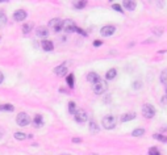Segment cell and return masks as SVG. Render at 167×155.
Listing matches in <instances>:
<instances>
[{
  "mask_svg": "<svg viewBox=\"0 0 167 155\" xmlns=\"http://www.w3.org/2000/svg\"><path fill=\"white\" fill-rule=\"evenodd\" d=\"M117 75V70L116 68H111V70L107 71L105 74V79H108V80H112V79H114Z\"/></svg>",
  "mask_w": 167,
  "mask_h": 155,
  "instance_id": "ac0fdd59",
  "label": "cell"
},
{
  "mask_svg": "<svg viewBox=\"0 0 167 155\" xmlns=\"http://www.w3.org/2000/svg\"><path fill=\"white\" fill-rule=\"evenodd\" d=\"M141 87H142V83H141L140 80H137V81H134V83H133V88H134V89H140Z\"/></svg>",
  "mask_w": 167,
  "mask_h": 155,
  "instance_id": "f546056e",
  "label": "cell"
},
{
  "mask_svg": "<svg viewBox=\"0 0 167 155\" xmlns=\"http://www.w3.org/2000/svg\"><path fill=\"white\" fill-rule=\"evenodd\" d=\"M161 83H163L167 86V68L162 71V74H161Z\"/></svg>",
  "mask_w": 167,
  "mask_h": 155,
  "instance_id": "484cf974",
  "label": "cell"
},
{
  "mask_svg": "<svg viewBox=\"0 0 167 155\" xmlns=\"http://www.w3.org/2000/svg\"><path fill=\"white\" fill-rule=\"evenodd\" d=\"M103 45V42L99 41V39H96V41H93V46H101Z\"/></svg>",
  "mask_w": 167,
  "mask_h": 155,
  "instance_id": "d6a6232c",
  "label": "cell"
},
{
  "mask_svg": "<svg viewBox=\"0 0 167 155\" xmlns=\"http://www.w3.org/2000/svg\"><path fill=\"white\" fill-rule=\"evenodd\" d=\"M3 81H4V74L0 71V84L3 83Z\"/></svg>",
  "mask_w": 167,
  "mask_h": 155,
  "instance_id": "d590c367",
  "label": "cell"
},
{
  "mask_svg": "<svg viewBox=\"0 0 167 155\" xmlns=\"http://www.w3.org/2000/svg\"><path fill=\"white\" fill-rule=\"evenodd\" d=\"M32 122H33V125H34L36 128H40V126L44 125V117L41 114H36Z\"/></svg>",
  "mask_w": 167,
  "mask_h": 155,
  "instance_id": "2e32d148",
  "label": "cell"
},
{
  "mask_svg": "<svg viewBox=\"0 0 167 155\" xmlns=\"http://www.w3.org/2000/svg\"><path fill=\"white\" fill-rule=\"evenodd\" d=\"M103 126L107 129V130H111L116 126V117L112 114H108L103 118Z\"/></svg>",
  "mask_w": 167,
  "mask_h": 155,
  "instance_id": "7a4b0ae2",
  "label": "cell"
},
{
  "mask_svg": "<svg viewBox=\"0 0 167 155\" xmlns=\"http://www.w3.org/2000/svg\"><path fill=\"white\" fill-rule=\"evenodd\" d=\"M112 8H113L114 11H117V12L122 13V8H121V5H120V4H113V5H112Z\"/></svg>",
  "mask_w": 167,
  "mask_h": 155,
  "instance_id": "4dcf8cb0",
  "label": "cell"
},
{
  "mask_svg": "<svg viewBox=\"0 0 167 155\" xmlns=\"http://www.w3.org/2000/svg\"><path fill=\"white\" fill-rule=\"evenodd\" d=\"M32 29H33V24H32V22L24 24V25H22V33H24V34H28L30 30H32Z\"/></svg>",
  "mask_w": 167,
  "mask_h": 155,
  "instance_id": "44dd1931",
  "label": "cell"
},
{
  "mask_svg": "<svg viewBox=\"0 0 167 155\" xmlns=\"http://www.w3.org/2000/svg\"><path fill=\"white\" fill-rule=\"evenodd\" d=\"M135 118V113L134 112H128V113H124L121 116V121L122 122H128V121H132Z\"/></svg>",
  "mask_w": 167,
  "mask_h": 155,
  "instance_id": "5bb4252c",
  "label": "cell"
},
{
  "mask_svg": "<svg viewBox=\"0 0 167 155\" xmlns=\"http://www.w3.org/2000/svg\"><path fill=\"white\" fill-rule=\"evenodd\" d=\"M114 32H116V26H113V25H105V26H103V28H101L100 33H101V36H103V37H109V36H112Z\"/></svg>",
  "mask_w": 167,
  "mask_h": 155,
  "instance_id": "9c48e42d",
  "label": "cell"
},
{
  "mask_svg": "<svg viewBox=\"0 0 167 155\" xmlns=\"http://www.w3.org/2000/svg\"><path fill=\"white\" fill-rule=\"evenodd\" d=\"M122 5H124V8H125V9H128V11H134L137 3L132 1V0H125V1L122 3Z\"/></svg>",
  "mask_w": 167,
  "mask_h": 155,
  "instance_id": "9a60e30c",
  "label": "cell"
},
{
  "mask_svg": "<svg viewBox=\"0 0 167 155\" xmlns=\"http://www.w3.org/2000/svg\"><path fill=\"white\" fill-rule=\"evenodd\" d=\"M15 138L16 139H19V141H22V139H25L27 138V134L25 133H20V131H16V133H15Z\"/></svg>",
  "mask_w": 167,
  "mask_h": 155,
  "instance_id": "83f0119b",
  "label": "cell"
},
{
  "mask_svg": "<svg viewBox=\"0 0 167 155\" xmlns=\"http://www.w3.org/2000/svg\"><path fill=\"white\" fill-rule=\"evenodd\" d=\"M149 155H162V154L159 152V150L156 147H150L149 149Z\"/></svg>",
  "mask_w": 167,
  "mask_h": 155,
  "instance_id": "f1b7e54d",
  "label": "cell"
},
{
  "mask_svg": "<svg viewBox=\"0 0 167 155\" xmlns=\"http://www.w3.org/2000/svg\"><path fill=\"white\" fill-rule=\"evenodd\" d=\"M74 116H75V120H76V122H79V123L86 122V121H87V118H88L87 112H86V110H83V109H78L76 112L74 113Z\"/></svg>",
  "mask_w": 167,
  "mask_h": 155,
  "instance_id": "52a82bcc",
  "label": "cell"
},
{
  "mask_svg": "<svg viewBox=\"0 0 167 155\" xmlns=\"http://www.w3.org/2000/svg\"><path fill=\"white\" fill-rule=\"evenodd\" d=\"M62 29H63L66 33H74V32H76L78 26H76V24H75L72 20H65Z\"/></svg>",
  "mask_w": 167,
  "mask_h": 155,
  "instance_id": "5b68a950",
  "label": "cell"
},
{
  "mask_svg": "<svg viewBox=\"0 0 167 155\" xmlns=\"http://www.w3.org/2000/svg\"><path fill=\"white\" fill-rule=\"evenodd\" d=\"M162 104H167V93L162 97Z\"/></svg>",
  "mask_w": 167,
  "mask_h": 155,
  "instance_id": "e575fe53",
  "label": "cell"
},
{
  "mask_svg": "<svg viewBox=\"0 0 167 155\" xmlns=\"http://www.w3.org/2000/svg\"><path fill=\"white\" fill-rule=\"evenodd\" d=\"M166 93H167V86H166Z\"/></svg>",
  "mask_w": 167,
  "mask_h": 155,
  "instance_id": "8d00e7d4",
  "label": "cell"
},
{
  "mask_svg": "<svg viewBox=\"0 0 167 155\" xmlns=\"http://www.w3.org/2000/svg\"><path fill=\"white\" fill-rule=\"evenodd\" d=\"M63 155H69V154H63Z\"/></svg>",
  "mask_w": 167,
  "mask_h": 155,
  "instance_id": "74e56055",
  "label": "cell"
},
{
  "mask_svg": "<svg viewBox=\"0 0 167 155\" xmlns=\"http://www.w3.org/2000/svg\"><path fill=\"white\" fill-rule=\"evenodd\" d=\"M87 80L90 81V83L95 84V83H98L99 80H101V79H100V76H99V74H96V72H93L92 71V72H90L87 75Z\"/></svg>",
  "mask_w": 167,
  "mask_h": 155,
  "instance_id": "8fae6325",
  "label": "cell"
},
{
  "mask_svg": "<svg viewBox=\"0 0 167 155\" xmlns=\"http://www.w3.org/2000/svg\"><path fill=\"white\" fill-rule=\"evenodd\" d=\"M30 117L27 114V113H24V112H21V113H19L17 114V117H16V123L19 126H28L30 123Z\"/></svg>",
  "mask_w": 167,
  "mask_h": 155,
  "instance_id": "6da1fadb",
  "label": "cell"
},
{
  "mask_svg": "<svg viewBox=\"0 0 167 155\" xmlns=\"http://www.w3.org/2000/svg\"><path fill=\"white\" fill-rule=\"evenodd\" d=\"M41 46H42V49L45 50V51H51V50L54 49L53 42L49 41V39H44V41L41 42Z\"/></svg>",
  "mask_w": 167,
  "mask_h": 155,
  "instance_id": "30bf717a",
  "label": "cell"
},
{
  "mask_svg": "<svg viewBox=\"0 0 167 155\" xmlns=\"http://www.w3.org/2000/svg\"><path fill=\"white\" fill-rule=\"evenodd\" d=\"M107 88H108V86H107L105 81H104V80H99L98 83L93 84L92 91H93V93H96V95H101V93H104V92L107 91Z\"/></svg>",
  "mask_w": 167,
  "mask_h": 155,
  "instance_id": "277c9868",
  "label": "cell"
},
{
  "mask_svg": "<svg viewBox=\"0 0 167 155\" xmlns=\"http://www.w3.org/2000/svg\"><path fill=\"white\" fill-rule=\"evenodd\" d=\"M72 5H74V8H76V9H82V8H84L86 5H87V3L86 1H74Z\"/></svg>",
  "mask_w": 167,
  "mask_h": 155,
  "instance_id": "d4e9b609",
  "label": "cell"
},
{
  "mask_svg": "<svg viewBox=\"0 0 167 155\" xmlns=\"http://www.w3.org/2000/svg\"><path fill=\"white\" fill-rule=\"evenodd\" d=\"M69 112L71 113V114H74V113L76 112V105H75L74 101H70L69 102Z\"/></svg>",
  "mask_w": 167,
  "mask_h": 155,
  "instance_id": "4316f807",
  "label": "cell"
},
{
  "mask_svg": "<svg viewBox=\"0 0 167 155\" xmlns=\"http://www.w3.org/2000/svg\"><path fill=\"white\" fill-rule=\"evenodd\" d=\"M49 26H50L54 32H61L62 26H63V21H62L61 18H53V20L49 21Z\"/></svg>",
  "mask_w": 167,
  "mask_h": 155,
  "instance_id": "8992f818",
  "label": "cell"
},
{
  "mask_svg": "<svg viewBox=\"0 0 167 155\" xmlns=\"http://www.w3.org/2000/svg\"><path fill=\"white\" fill-rule=\"evenodd\" d=\"M90 131H91V133H98V131H99V125L93 120L90 121Z\"/></svg>",
  "mask_w": 167,
  "mask_h": 155,
  "instance_id": "d6986e66",
  "label": "cell"
},
{
  "mask_svg": "<svg viewBox=\"0 0 167 155\" xmlns=\"http://www.w3.org/2000/svg\"><path fill=\"white\" fill-rule=\"evenodd\" d=\"M72 142H74V143H80V142H82V139L78 138V137H75V138H72Z\"/></svg>",
  "mask_w": 167,
  "mask_h": 155,
  "instance_id": "836d02e7",
  "label": "cell"
},
{
  "mask_svg": "<svg viewBox=\"0 0 167 155\" xmlns=\"http://www.w3.org/2000/svg\"><path fill=\"white\" fill-rule=\"evenodd\" d=\"M15 107L12 104H1L0 105V112H13Z\"/></svg>",
  "mask_w": 167,
  "mask_h": 155,
  "instance_id": "e0dca14e",
  "label": "cell"
},
{
  "mask_svg": "<svg viewBox=\"0 0 167 155\" xmlns=\"http://www.w3.org/2000/svg\"><path fill=\"white\" fill-rule=\"evenodd\" d=\"M54 72H55L58 76L66 75V74H67V67H66V65H61V66H58V67H55V68H54Z\"/></svg>",
  "mask_w": 167,
  "mask_h": 155,
  "instance_id": "7c38bea8",
  "label": "cell"
},
{
  "mask_svg": "<svg viewBox=\"0 0 167 155\" xmlns=\"http://www.w3.org/2000/svg\"><path fill=\"white\" fill-rule=\"evenodd\" d=\"M153 32H154V33H155V36H158V37H159V36H161V34H162V33H163V30H162V29H161V28H155V29H154V30H153Z\"/></svg>",
  "mask_w": 167,
  "mask_h": 155,
  "instance_id": "1f68e13d",
  "label": "cell"
},
{
  "mask_svg": "<svg viewBox=\"0 0 167 155\" xmlns=\"http://www.w3.org/2000/svg\"><path fill=\"white\" fill-rule=\"evenodd\" d=\"M27 17H28V13H27V11L25 9H17V11H15V13H13L15 21H19V22L24 21Z\"/></svg>",
  "mask_w": 167,
  "mask_h": 155,
  "instance_id": "ba28073f",
  "label": "cell"
},
{
  "mask_svg": "<svg viewBox=\"0 0 167 155\" xmlns=\"http://www.w3.org/2000/svg\"><path fill=\"white\" fill-rule=\"evenodd\" d=\"M153 138L158 139V141L163 142V143H167V137H166V135H163V134H154Z\"/></svg>",
  "mask_w": 167,
  "mask_h": 155,
  "instance_id": "cb8c5ba5",
  "label": "cell"
},
{
  "mask_svg": "<svg viewBox=\"0 0 167 155\" xmlns=\"http://www.w3.org/2000/svg\"><path fill=\"white\" fill-rule=\"evenodd\" d=\"M36 33H37V37H41V38H45V37L49 36V30L46 26H40Z\"/></svg>",
  "mask_w": 167,
  "mask_h": 155,
  "instance_id": "4fadbf2b",
  "label": "cell"
},
{
  "mask_svg": "<svg viewBox=\"0 0 167 155\" xmlns=\"http://www.w3.org/2000/svg\"><path fill=\"white\" fill-rule=\"evenodd\" d=\"M142 116L145 118H153L155 116V109L151 104H143L142 105Z\"/></svg>",
  "mask_w": 167,
  "mask_h": 155,
  "instance_id": "3957f363",
  "label": "cell"
},
{
  "mask_svg": "<svg viewBox=\"0 0 167 155\" xmlns=\"http://www.w3.org/2000/svg\"><path fill=\"white\" fill-rule=\"evenodd\" d=\"M143 134H145V129H142V128L134 129V130L132 131V135L133 137H141V135H143Z\"/></svg>",
  "mask_w": 167,
  "mask_h": 155,
  "instance_id": "ffe728a7",
  "label": "cell"
},
{
  "mask_svg": "<svg viewBox=\"0 0 167 155\" xmlns=\"http://www.w3.org/2000/svg\"><path fill=\"white\" fill-rule=\"evenodd\" d=\"M7 24V16H6V12H0V28H3L4 25Z\"/></svg>",
  "mask_w": 167,
  "mask_h": 155,
  "instance_id": "7402d4cb",
  "label": "cell"
},
{
  "mask_svg": "<svg viewBox=\"0 0 167 155\" xmlns=\"http://www.w3.org/2000/svg\"><path fill=\"white\" fill-rule=\"evenodd\" d=\"M74 74H69L67 75V78H66V81H67V84H69V87L70 88H72L74 87Z\"/></svg>",
  "mask_w": 167,
  "mask_h": 155,
  "instance_id": "603a6c76",
  "label": "cell"
}]
</instances>
